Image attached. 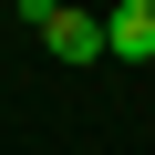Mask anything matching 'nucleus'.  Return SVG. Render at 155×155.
<instances>
[{"label": "nucleus", "instance_id": "1", "mask_svg": "<svg viewBox=\"0 0 155 155\" xmlns=\"http://www.w3.org/2000/svg\"><path fill=\"white\" fill-rule=\"evenodd\" d=\"M21 21L41 31V52H52V62H104V11H72V0H31Z\"/></svg>", "mask_w": 155, "mask_h": 155}, {"label": "nucleus", "instance_id": "2", "mask_svg": "<svg viewBox=\"0 0 155 155\" xmlns=\"http://www.w3.org/2000/svg\"><path fill=\"white\" fill-rule=\"evenodd\" d=\"M104 52L114 62H155V0H114L104 11Z\"/></svg>", "mask_w": 155, "mask_h": 155}]
</instances>
